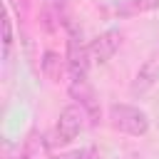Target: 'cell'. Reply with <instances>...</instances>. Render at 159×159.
Masks as SVG:
<instances>
[{"label": "cell", "mask_w": 159, "mask_h": 159, "mask_svg": "<svg viewBox=\"0 0 159 159\" xmlns=\"http://www.w3.org/2000/svg\"><path fill=\"white\" fill-rule=\"evenodd\" d=\"M122 40H124V35L117 30V27H109V30H104V32H99L94 40H89V60L94 62V65H104V62H109L114 55H117V50L122 47Z\"/></svg>", "instance_id": "3"}, {"label": "cell", "mask_w": 159, "mask_h": 159, "mask_svg": "<svg viewBox=\"0 0 159 159\" xmlns=\"http://www.w3.org/2000/svg\"><path fill=\"white\" fill-rule=\"evenodd\" d=\"M157 80H159V52L149 55V57L142 62V67L137 70L134 82H132V94H147V92L154 87Z\"/></svg>", "instance_id": "6"}, {"label": "cell", "mask_w": 159, "mask_h": 159, "mask_svg": "<svg viewBox=\"0 0 159 159\" xmlns=\"http://www.w3.org/2000/svg\"><path fill=\"white\" fill-rule=\"evenodd\" d=\"M107 119H109V127L114 132H122L127 137H144L152 127L149 122V114L134 104H127V102H117L109 107L107 112Z\"/></svg>", "instance_id": "2"}, {"label": "cell", "mask_w": 159, "mask_h": 159, "mask_svg": "<svg viewBox=\"0 0 159 159\" xmlns=\"http://www.w3.org/2000/svg\"><path fill=\"white\" fill-rule=\"evenodd\" d=\"M40 72H42V77L47 82L60 84L67 77V57H62L55 50H45L42 57H40Z\"/></svg>", "instance_id": "7"}, {"label": "cell", "mask_w": 159, "mask_h": 159, "mask_svg": "<svg viewBox=\"0 0 159 159\" xmlns=\"http://www.w3.org/2000/svg\"><path fill=\"white\" fill-rule=\"evenodd\" d=\"M67 92H70L72 102L80 104V107L87 112V117H89V122H92V127H94V124L99 122V117H102V109H99V99H97V94H94L89 80L67 82Z\"/></svg>", "instance_id": "4"}, {"label": "cell", "mask_w": 159, "mask_h": 159, "mask_svg": "<svg viewBox=\"0 0 159 159\" xmlns=\"http://www.w3.org/2000/svg\"><path fill=\"white\" fill-rule=\"evenodd\" d=\"M7 2V7H10V12L17 17V22H27L30 20V10H32V0H5Z\"/></svg>", "instance_id": "11"}, {"label": "cell", "mask_w": 159, "mask_h": 159, "mask_svg": "<svg viewBox=\"0 0 159 159\" xmlns=\"http://www.w3.org/2000/svg\"><path fill=\"white\" fill-rule=\"evenodd\" d=\"M87 127H92L87 112H84L80 104H75V102L67 104V107L60 112L57 122H55V129H52V137H50L52 149H65V147H70Z\"/></svg>", "instance_id": "1"}, {"label": "cell", "mask_w": 159, "mask_h": 159, "mask_svg": "<svg viewBox=\"0 0 159 159\" xmlns=\"http://www.w3.org/2000/svg\"><path fill=\"white\" fill-rule=\"evenodd\" d=\"M154 10H159V0H119L114 12L119 17H137V15L154 12Z\"/></svg>", "instance_id": "8"}, {"label": "cell", "mask_w": 159, "mask_h": 159, "mask_svg": "<svg viewBox=\"0 0 159 159\" xmlns=\"http://www.w3.org/2000/svg\"><path fill=\"white\" fill-rule=\"evenodd\" d=\"M10 50H12V17H10V7H7L5 17H2V60H5V65L10 62Z\"/></svg>", "instance_id": "9"}, {"label": "cell", "mask_w": 159, "mask_h": 159, "mask_svg": "<svg viewBox=\"0 0 159 159\" xmlns=\"http://www.w3.org/2000/svg\"><path fill=\"white\" fill-rule=\"evenodd\" d=\"M52 144L40 129H30L22 139V147L17 149L15 159H52Z\"/></svg>", "instance_id": "5"}, {"label": "cell", "mask_w": 159, "mask_h": 159, "mask_svg": "<svg viewBox=\"0 0 159 159\" xmlns=\"http://www.w3.org/2000/svg\"><path fill=\"white\" fill-rule=\"evenodd\" d=\"M52 159H99V152L94 147H80V149H70V152H57V154H52Z\"/></svg>", "instance_id": "10"}]
</instances>
